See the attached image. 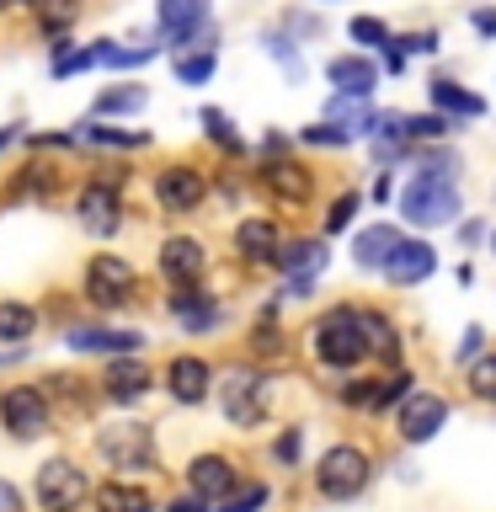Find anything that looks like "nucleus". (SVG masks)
Instances as JSON below:
<instances>
[{"instance_id":"nucleus-1","label":"nucleus","mask_w":496,"mask_h":512,"mask_svg":"<svg viewBox=\"0 0 496 512\" xmlns=\"http://www.w3.org/2000/svg\"><path fill=\"white\" fill-rule=\"evenodd\" d=\"M310 347L320 363L331 368H358L368 352H374V342H368V326H363V310H352V304H336V310H326L310 326Z\"/></svg>"},{"instance_id":"nucleus-2","label":"nucleus","mask_w":496,"mask_h":512,"mask_svg":"<svg viewBox=\"0 0 496 512\" xmlns=\"http://www.w3.org/2000/svg\"><path fill=\"white\" fill-rule=\"evenodd\" d=\"M395 208H400L406 224H416V230H432V224H454L459 219V192H454V182H448V171L427 166L416 182L400 187Z\"/></svg>"},{"instance_id":"nucleus-3","label":"nucleus","mask_w":496,"mask_h":512,"mask_svg":"<svg viewBox=\"0 0 496 512\" xmlns=\"http://www.w3.org/2000/svg\"><path fill=\"white\" fill-rule=\"evenodd\" d=\"M368 486V454L363 448H352V443H336L320 454L315 464V491L320 496H331V502H347V496H358Z\"/></svg>"},{"instance_id":"nucleus-4","label":"nucleus","mask_w":496,"mask_h":512,"mask_svg":"<svg viewBox=\"0 0 496 512\" xmlns=\"http://www.w3.org/2000/svg\"><path fill=\"white\" fill-rule=\"evenodd\" d=\"M134 267L123 262V256H96V262L86 267V299L96 304V310H118V304L134 299Z\"/></svg>"},{"instance_id":"nucleus-5","label":"nucleus","mask_w":496,"mask_h":512,"mask_svg":"<svg viewBox=\"0 0 496 512\" xmlns=\"http://www.w3.org/2000/svg\"><path fill=\"white\" fill-rule=\"evenodd\" d=\"M0 422H6V432L11 438H22V443H32V438H43L48 432V400H43V390H11L6 400H0Z\"/></svg>"},{"instance_id":"nucleus-6","label":"nucleus","mask_w":496,"mask_h":512,"mask_svg":"<svg viewBox=\"0 0 496 512\" xmlns=\"http://www.w3.org/2000/svg\"><path fill=\"white\" fill-rule=\"evenodd\" d=\"M80 496H86V475L70 459H48L38 470V502L48 512H70V507H80Z\"/></svg>"},{"instance_id":"nucleus-7","label":"nucleus","mask_w":496,"mask_h":512,"mask_svg":"<svg viewBox=\"0 0 496 512\" xmlns=\"http://www.w3.org/2000/svg\"><path fill=\"white\" fill-rule=\"evenodd\" d=\"M96 448H102V459H112L118 470H150V464H155V443H150V432L134 427V422L107 427Z\"/></svg>"},{"instance_id":"nucleus-8","label":"nucleus","mask_w":496,"mask_h":512,"mask_svg":"<svg viewBox=\"0 0 496 512\" xmlns=\"http://www.w3.org/2000/svg\"><path fill=\"white\" fill-rule=\"evenodd\" d=\"M203 192H208V182H203L198 166H166L155 176V198L166 214H192V208L203 203Z\"/></svg>"},{"instance_id":"nucleus-9","label":"nucleus","mask_w":496,"mask_h":512,"mask_svg":"<svg viewBox=\"0 0 496 512\" xmlns=\"http://www.w3.org/2000/svg\"><path fill=\"white\" fill-rule=\"evenodd\" d=\"M160 32L171 43H198L208 48V0H160Z\"/></svg>"},{"instance_id":"nucleus-10","label":"nucleus","mask_w":496,"mask_h":512,"mask_svg":"<svg viewBox=\"0 0 496 512\" xmlns=\"http://www.w3.org/2000/svg\"><path fill=\"white\" fill-rule=\"evenodd\" d=\"M262 390L267 384L251 374V368H230V379H224V416H230L235 427H256L262 422Z\"/></svg>"},{"instance_id":"nucleus-11","label":"nucleus","mask_w":496,"mask_h":512,"mask_svg":"<svg viewBox=\"0 0 496 512\" xmlns=\"http://www.w3.org/2000/svg\"><path fill=\"white\" fill-rule=\"evenodd\" d=\"M262 187H267L283 208H304V203L315 198V171H304L299 160H267Z\"/></svg>"},{"instance_id":"nucleus-12","label":"nucleus","mask_w":496,"mask_h":512,"mask_svg":"<svg viewBox=\"0 0 496 512\" xmlns=\"http://www.w3.org/2000/svg\"><path fill=\"white\" fill-rule=\"evenodd\" d=\"M203 267H208V256H203V246L192 235H171L166 246H160V272H166L176 288H198Z\"/></svg>"},{"instance_id":"nucleus-13","label":"nucleus","mask_w":496,"mask_h":512,"mask_svg":"<svg viewBox=\"0 0 496 512\" xmlns=\"http://www.w3.org/2000/svg\"><path fill=\"white\" fill-rule=\"evenodd\" d=\"M443 422H448V400L443 395H411L406 406H400V416H395V427H400L406 443H427Z\"/></svg>"},{"instance_id":"nucleus-14","label":"nucleus","mask_w":496,"mask_h":512,"mask_svg":"<svg viewBox=\"0 0 496 512\" xmlns=\"http://www.w3.org/2000/svg\"><path fill=\"white\" fill-rule=\"evenodd\" d=\"M326 80L336 86V96H358V102H368L379 86V64L363 59V54H347V59H331L326 64Z\"/></svg>"},{"instance_id":"nucleus-15","label":"nucleus","mask_w":496,"mask_h":512,"mask_svg":"<svg viewBox=\"0 0 496 512\" xmlns=\"http://www.w3.org/2000/svg\"><path fill=\"white\" fill-rule=\"evenodd\" d=\"M118 214H123L118 182H91L86 192H80V224H86L91 235H112L118 230Z\"/></svg>"},{"instance_id":"nucleus-16","label":"nucleus","mask_w":496,"mask_h":512,"mask_svg":"<svg viewBox=\"0 0 496 512\" xmlns=\"http://www.w3.org/2000/svg\"><path fill=\"white\" fill-rule=\"evenodd\" d=\"M187 480H192V496H203V502H230L235 496V470H230V459H219V454L192 459Z\"/></svg>"},{"instance_id":"nucleus-17","label":"nucleus","mask_w":496,"mask_h":512,"mask_svg":"<svg viewBox=\"0 0 496 512\" xmlns=\"http://www.w3.org/2000/svg\"><path fill=\"white\" fill-rule=\"evenodd\" d=\"M432 267H438V251L427 246V240H400V251L390 256V267H384V278H390L395 288H411L432 278Z\"/></svg>"},{"instance_id":"nucleus-18","label":"nucleus","mask_w":496,"mask_h":512,"mask_svg":"<svg viewBox=\"0 0 496 512\" xmlns=\"http://www.w3.org/2000/svg\"><path fill=\"white\" fill-rule=\"evenodd\" d=\"M395 251H400V230H395V224H368V230L352 235V262L368 267V272H384Z\"/></svg>"},{"instance_id":"nucleus-19","label":"nucleus","mask_w":496,"mask_h":512,"mask_svg":"<svg viewBox=\"0 0 496 512\" xmlns=\"http://www.w3.org/2000/svg\"><path fill=\"white\" fill-rule=\"evenodd\" d=\"M278 267L294 272V299H299V294H310L315 278L326 272V246H320V240H294V246H283Z\"/></svg>"},{"instance_id":"nucleus-20","label":"nucleus","mask_w":496,"mask_h":512,"mask_svg":"<svg viewBox=\"0 0 496 512\" xmlns=\"http://www.w3.org/2000/svg\"><path fill=\"white\" fill-rule=\"evenodd\" d=\"M75 352H107V358H128L144 347V331H112V326H75L70 331Z\"/></svg>"},{"instance_id":"nucleus-21","label":"nucleus","mask_w":496,"mask_h":512,"mask_svg":"<svg viewBox=\"0 0 496 512\" xmlns=\"http://www.w3.org/2000/svg\"><path fill=\"white\" fill-rule=\"evenodd\" d=\"M235 251L246 256V262H272V267H278V256H283V235H278V224H272V219H240V230H235Z\"/></svg>"},{"instance_id":"nucleus-22","label":"nucleus","mask_w":496,"mask_h":512,"mask_svg":"<svg viewBox=\"0 0 496 512\" xmlns=\"http://www.w3.org/2000/svg\"><path fill=\"white\" fill-rule=\"evenodd\" d=\"M166 310L176 326H187V331H208V326H219V304L203 294V288H176V294L166 299Z\"/></svg>"},{"instance_id":"nucleus-23","label":"nucleus","mask_w":496,"mask_h":512,"mask_svg":"<svg viewBox=\"0 0 496 512\" xmlns=\"http://www.w3.org/2000/svg\"><path fill=\"white\" fill-rule=\"evenodd\" d=\"M107 400H118V406H128V400H139V395H150V368H144L139 358H118L107 368Z\"/></svg>"},{"instance_id":"nucleus-24","label":"nucleus","mask_w":496,"mask_h":512,"mask_svg":"<svg viewBox=\"0 0 496 512\" xmlns=\"http://www.w3.org/2000/svg\"><path fill=\"white\" fill-rule=\"evenodd\" d=\"M166 379H171V395L182 400V406H198L208 395V363L203 358H176Z\"/></svg>"},{"instance_id":"nucleus-25","label":"nucleus","mask_w":496,"mask_h":512,"mask_svg":"<svg viewBox=\"0 0 496 512\" xmlns=\"http://www.w3.org/2000/svg\"><path fill=\"white\" fill-rule=\"evenodd\" d=\"M432 107H438L443 118H480V112H486V102H480L475 91L454 86V80H432Z\"/></svg>"},{"instance_id":"nucleus-26","label":"nucleus","mask_w":496,"mask_h":512,"mask_svg":"<svg viewBox=\"0 0 496 512\" xmlns=\"http://www.w3.org/2000/svg\"><path fill=\"white\" fill-rule=\"evenodd\" d=\"M96 512H155V502H150V491H144V486L107 480V486L96 491Z\"/></svg>"},{"instance_id":"nucleus-27","label":"nucleus","mask_w":496,"mask_h":512,"mask_svg":"<svg viewBox=\"0 0 496 512\" xmlns=\"http://www.w3.org/2000/svg\"><path fill=\"white\" fill-rule=\"evenodd\" d=\"M32 326H38V310L22 299H0V342H27Z\"/></svg>"},{"instance_id":"nucleus-28","label":"nucleus","mask_w":496,"mask_h":512,"mask_svg":"<svg viewBox=\"0 0 496 512\" xmlns=\"http://www.w3.org/2000/svg\"><path fill=\"white\" fill-rule=\"evenodd\" d=\"M363 326H368V342H374V352L384 363H395L400 358V336H395V326L384 315H374V310H363Z\"/></svg>"},{"instance_id":"nucleus-29","label":"nucleus","mask_w":496,"mask_h":512,"mask_svg":"<svg viewBox=\"0 0 496 512\" xmlns=\"http://www.w3.org/2000/svg\"><path fill=\"white\" fill-rule=\"evenodd\" d=\"M208 75H214V48H198V54L176 59V80H182V86H203Z\"/></svg>"},{"instance_id":"nucleus-30","label":"nucleus","mask_w":496,"mask_h":512,"mask_svg":"<svg viewBox=\"0 0 496 512\" xmlns=\"http://www.w3.org/2000/svg\"><path fill=\"white\" fill-rule=\"evenodd\" d=\"M400 134L406 139H448L454 134V118H443V112H432V118H400Z\"/></svg>"},{"instance_id":"nucleus-31","label":"nucleus","mask_w":496,"mask_h":512,"mask_svg":"<svg viewBox=\"0 0 496 512\" xmlns=\"http://www.w3.org/2000/svg\"><path fill=\"white\" fill-rule=\"evenodd\" d=\"M134 107H144V86H118V91L96 96V118H107V112H134Z\"/></svg>"},{"instance_id":"nucleus-32","label":"nucleus","mask_w":496,"mask_h":512,"mask_svg":"<svg viewBox=\"0 0 496 512\" xmlns=\"http://www.w3.org/2000/svg\"><path fill=\"white\" fill-rule=\"evenodd\" d=\"M352 43H363V48H390L395 38H390V27L384 22H374V16H352Z\"/></svg>"},{"instance_id":"nucleus-33","label":"nucleus","mask_w":496,"mask_h":512,"mask_svg":"<svg viewBox=\"0 0 496 512\" xmlns=\"http://www.w3.org/2000/svg\"><path fill=\"white\" fill-rule=\"evenodd\" d=\"M203 128H208V139H214L219 150H240V134H235V123L224 118L219 107H203Z\"/></svg>"},{"instance_id":"nucleus-34","label":"nucleus","mask_w":496,"mask_h":512,"mask_svg":"<svg viewBox=\"0 0 496 512\" xmlns=\"http://www.w3.org/2000/svg\"><path fill=\"white\" fill-rule=\"evenodd\" d=\"M411 374H406V368H400V374H390V379H379V395H374V411H384V406H395V400H400V406H406V400H411Z\"/></svg>"},{"instance_id":"nucleus-35","label":"nucleus","mask_w":496,"mask_h":512,"mask_svg":"<svg viewBox=\"0 0 496 512\" xmlns=\"http://www.w3.org/2000/svg\"><path fill=\"white\" fill-rule=\"evenodd\" d=\"M299 139H304V144H326V150H336V144H352L358 134H347L342 123H331V118H326V123H310Z\"/></svg>"},{"instance_id":"nucleus-36","label":"nucleus","mask_w":496,"mask_h":512,"mask_svg":"<svg viewBox=\"0 0 496 512\" xmlns=\"http://www.w3.org/2000/svg\"><path fill=\"white\" fill-rule=\"evenodd\" d=\"M470 390H475L480 400H496V352L475 358V368H470Z\"/></svg>"},{"instance_id":"nucleus-37","label":"nucleus","mask_w":496,"mask_h":512,"mask_svg":"<svg viewBox=\"0 0 496 512\" xmlns=\"http://www.w3.org/2000/svg\"><path fill=\"white\" fill-rule=\"evenodd\" d=\"M91 144H118V150H139V144H150V134H128V128H86Z\"/></svg>"},{"instance_id":"nucleus-38","label":"nucleus","mask_w":496,"mask_h":512,"mask_svg":"<svg viewBox=\"0 0 496 512\" xmlns=\"http://www.w3.org/2000/svg\"><path fill=\"white\" fill-rule=\"evenodd\" d=\"M358 208H363V198H358V192H342V198L331 203V214H326V230H331V235H336V230H347Z\"/></svg>"},{"instance_id":"nucleus-39","label":"nucleus","mask_w":496,"mask_h":512,"mask_svg":"<svg viewBox=\"0 0 496 512\" xmlns=\"http://www.w3.org/2000/svg\"><path fill=\"white\" fill-rule=\"evenodd\" d=\"M267 502V486H246V491H235L230 502H224V512H256Z\"/></svg>"},{"instance_id":"nucleus-40","label":"nucleus","mask_w":496,"mask_h":512,"mask_svg":"<svg viewBox=\"0 0 496 512\" xmlns=\"http://www.w3.org/2000/svg\"><path fill=\"white\" fill-rule=\"evenodd\" d=\"M278 464H299V427H288L278 438Z\"/></svg>"},{"instance_id":"nucleus-41","label":"nucleus","mask_w":496,"mask_h":512,"mask_svg":"<svg viewBox=\"0 0 496 512\" xmlns=\"http://www.w3.org/2000/svg\"><path fill=\"white\" fill-rule=\"evenodd\" d=\"M267 54H278V59L288 64V75H299V54L288 48V38H267Z\"/></svg>"},{"instance_id":"nucleus-42","label":"nucleus","mask_w":496,"mask_h":512,"mask_svg":"<svg viewBox=\"0 0 496 512\" xmlns=\"http://www.w3.org/2000/svg\"><path fill=\"white\" fill-rule=\"evenodd\" d=\"M0 512H27V502H22V491H16L11 480H0Z\"/></svg>"},{"instance_id":"nucleus-43","label":"nucleus","mask_w":496,"mask_h":512,"mask_svg":"<svg viewBox=\"0 0 496 512\" xmlns=\"http://www.w3.org/2000/svg\"><path fill=\"white\" fill-rule=\"evenodd\" d=\"M480 342H486V331H480V326H470V331H464V342H459V358H475V352H480Z\"/></svg>"},{"instance_id":"nucleus-44","label":"nucleus","mask_w":496,"mask_h":512,"mask_svg":"<svg viewBox=\"0 0 496 512\" xmlns=\"http://www.w3.org/2000/svg\"><path fill=\"white\" fill-rule=\"evenodd\" d=\"M470 27L480 32V38H496V11H475V16H470Z\"/></svg>"},{"instance_id":"nucleus-45","label":"nucleus","mask_w":496,"mask_h":512,"mask_svg":"<svg viewBox=\"0 0 496 512\" xmlns=\"http://www.w3.org/2000/svg\"><path fill=\"white\" fill-rule=\"evenodd\" d=\"M384 64H390V70H395V75H400V70H406V43H400V38H395L390 48H384Z\"/></svg>"},{"instance_id":"nucleus-46","label":"nucleus","mask_w":496,"mask_h":512,"mask_svg":"<svg viewBox=\"0 0 496 512\" xmlns=\"http://www.w3.org/2000/svg\"><path fill=\"white\" fill-rule=\"evenodd\" d=\"M166 512H208V502H203V496H176Z\"/></svg>"},{"instance_id":"nucleus-47","label":"nucleus","mask_w":496,"mask_h":512,"mask_svg":"<svg viewBox=\"0 0 496 512\" xmlns=\"http://www.w3.org/2000/svg\"><path fill=\"white\" fill-rule=\"evenodd\" d=\"M406 48H416V54H432V48H438V38H432V32H416V38H400Z\"/></svg>"},{"instance_id":"nucleus-48","label":"nucleus","mask_w":496,"mask_h":512,"mask_svg":"<svg viewBox=\"0 0 496 512\" xmlns=\"http://www.w3.org/2000/svg\"><path fill=\"white\" fill-rule=\"evenodd\" d=\"M11 6H38V0H0V11H11Z\"/></svg>"},{"instance_id":"nucleus-49","label":"nucleus","mask_w":496,"mask_h":512,"mask_svg":"<svg viewBox=\"0 0 496 512\" xmlns=\"http://www.w3.org/2000/svg\"><path fill=\"white\" fill-rule=\"evenodd\" d=\"M16 139V128H0V150H6V144Z\"/></svg>"},{"instance_id":"nucleus-50","label":"nucleus","mask_w":496,"mask_h":512,"mask_svg":"<svg viewBox=\"0 0 496 512\" xmlns=\"http://www.w3.org/2000/svg\"><path fill=\"white\" fill-rule=\"evenodd\" d=\"M491 246H496V235H491Z\"/></svg>"}]
</instances>
